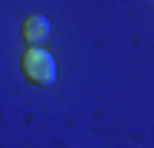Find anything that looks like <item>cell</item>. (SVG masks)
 <instances>
[{"mask_svg":"<svg viewBox=\"0 0 154 148\" xmlns=\"http://www.w3.org/2000/svg\"><path fill=\"white\" fill-rule=\"evenodd\" d=\"M20 66H23V76L30 82H36V86H53L56 82V59L46 50H39V46L26 50L23 59H20Z\"/></svg>","mask_w":154,"mask_h":148,"instance_id":"obj_1","label":"cell"},{"mask_svg":"<svg viewBox=\"0 0 154 148\" xmlns=\"http://www.w3.org/2000/svg\"><path fill=\"white\" fill-rule=\"evenodd\" d=\"M46 36H49V20L46 17H26L23 20V43H30V50L33 46H39V43H46Z\"/></svg>","mask_w":154,"mask_h":148,"instance_id":"obj_2","label":"cell"}]
</instances>
